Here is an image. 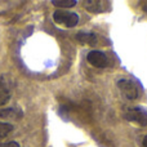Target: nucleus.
Masks as SVG:
<instances>
[{"instance_id":"nucleus-1","label":"nucleus","mask_w":147,"mask_h":147,"mask_svg":"<svg viewBox=\"0 0 147 147\" xmlns=\"http://www.w3.org/2000/svg\"><path fill=\"white\" fill-rule=\"evenodd\" d=\"M117 88L121 94L128 99H136L141 94V86L132 79H120L117 80Z\"/></svg>"},{"instance_id":"nucleus-8","label":"nucleus","mask_w":147,"mask_h":147,"mask_svg":"<svg viewBox=\"0 0 147 147\" xmlns=\"http://www.w3.org/2000/svg\"><path fill=\"white\" fill-rule=\"evenodd\" d=\"M0 116L5 117V119H18V117L22 116V112L17 111L14 109H5L0 111Z\"/></svg>"},{"instance_id":"nucleus-2","label":"nucleus","mask_w":147,"mask_h":147,"mask_svg":"<svg viewBox=\"0 0 147 147\" xmlns=\"http://www.w3.org/2000/svg\"><path fill=\"white\" fill-rule=\"evenodd\" d=\"M53 20L56 23L63 26V27L71 28L75 27L79 22V16L74 12H70L67 9H57L53 13Z\"/></svg>"},{"instance_id":"nucleus-11","label":"nucleus","mask_w":147,"mask_h":147,"mask_svg":"<svg viewBox=\"0 0 147 147\" xmlns=\"http://www.w3.org/2000/svg\"><path fill=\"white\" fill-rule=\"evenodd\" d=\"M0 147H20V145L17 142H7V143L0 145Z\"/></svg>"},{"instance_id":"nucleus-12","label":"nucleus","mask_w":147,"mask_h":147,"mask_svg":"<svg viewBox=\"0 0 147 147\" xmlns=\"http://www.w3.org/2000/svg\"><path fill=\"white\" fill-rule=\"evenodd\" d=\"M143 147H147V136L143 138Z\"/></svg>"},{"instance_id":"nucleus-10","label":"nucleus","mask_w":147,"mask_h":147,"mask_svg":"<svg viewBox=\"0 0 147 147\" xmlns=\"http://www.w3.org/2000/svg\"><path fill=\"white\" fill-rule=\"evenodd\" d=\"M13 130V125L9 123H1L0 121V138H4Z\"/></svg>"},{"instance_id":"nucleus-4","label":"nucleus","mask_w":147,"mask_h":147,"mask_svg":"<svg viewBox=\"0 0 147 147\" xmlns=\"http://www.w3.org/2000/svg\"><path fill=\"white\" fill-rule=\"evenodd\" d=\"M86 61L92 65V66L97 67V69H102V67L107 66V57L103 52L101 51H92L86 56Z\"/></svg>"},{"instance_id":"nucleus-7","label":"nucleus","mask_w":147,"mask_h":147,"mask_svg":"<svg viewBox=\"0 0 147 147\" xmlns=\"http://www.w3.org/2000/svg\"><path fill=\"white\" fill-rule=\"evenodd\" d=\"M9 98H10L9 89H8L7 86L4 85L3 80L0 79V106H3V105L7 103V102L9 101Z\"/></svg>"},{"instance_id":"nucleus-5","label":"nucleus","mask_w":147,"mask_h":147,"mask_svg":"<svg viewBox=\"0 0 147 147\" xmlns=\"http://www.w3.org/2000/svg\"><path fill=\"white\" fill-rule=\"evenodd\" d=\"M107 1H102V0H85L84 1V8L90 13H102L107 9Z\"/></svg>"},{"instance_id":"nucleus-9","label":"nucleus","mask_w":147,"mask_h":147,"mask_svg":"<svg viewBox=\"0 0 147 147\" xmlns=\"http://www.w3.org/2000/svg\"><path fill=\"white\" fill-rule=\"evenodd\" d=\"M52 4L54 7H58L59 9H67V8H71L76 5L75 0H52Z\"/></svg>"},{"instance_id":"nucleus-3","label":"nucleus","mask_w":147,"mask_h":147,"mask_svg":"<svg viewBox=\"0 0 147 147\" xmlns=\"http://www.w3.org/2000/svg\"><path fill=\"white\" fill-rule=\"evenodd\" d=\"M124 117L128 121L136 123L141 127L147 125V111L142 107H134V109H128L124 114Z\"/></svg>"},{"instance_id":"nucleus-6","label":"nucleus","mask_w":147,"mask_h":147,"mask_svg":"<svg viewBox=\"0 0 147 147\" xmlns=\"http://www.w3.org/2000/svg\"><path fill=\"white\" fill-rule=\"evenodd\" d=\"M76 39H78L80 43L88 44V45H93L97 41V36L92 32H79L78 35H76Z\"/></svg>"}]
</instances>
